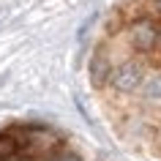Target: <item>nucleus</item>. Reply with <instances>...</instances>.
<instances>
[{
	"label": "nucleus",
	"mask_w": 161,
	"mask_h": 161,
	"mask_svg": "<svg viewBox=\"0 0 161 161\" xmlns=\"http://www.w3.org/2000/svg\"><path fill=\"white\" fill-rule=\"evenodd\" d=\"M142 66L139 63H134V60H128V63H123V66H118L115 71L109 74V82L115 90H120V93H131V90H136V87L142 85Z\"/></svg>",
	"instance_id": "1"
},
{
	"label": "nucleus",
	"mask_w": 161,
	"mask_h": 161,
	"mask_svg": "<svg viewBox=\"0 0 161 161\" xmlns=\"http://www.w3.org/2000/svg\"><path fill=\"white\" fill-rule=\"evenodd\" d=\"M128 38H131V47L139 52H150L161 38V30L153 25L150 19H136L131 30H128Z\"/></svg>",
	"instance_id": "2"
},
{
	"label": "nucleus",
	"mask_w": 161,
	"mask_h": 161,
	"mask_svg": "<svg viewBox=\"0 0 161 161\" xmlns=\"http://www.w3.org/2000/svg\"><path fill=\"white\" fill-rule=\"evenodd\" d=\"M109 74H112V68H109L107 55L104 52H96L93 60H90V82H93V87H101L109 79Z\"/></svg>",
	"instance_id": "3"
},
{
	"label": "nucleus",
	"mask_w": 161,
	"mask_h": 161,
	"mask_svg": "<svg viewBox=\"0 0 161 161\" xmlns=\"http://www.w3.org/2000/svg\"><path fill=\"white\" fill-rule=\"evenodd\" d=\"M19 153H22V142L17 131H0V161H14Z\"/></svg>",
	"instance_id": "4"
},
{
	"label": "nucleus",
	"mask_w": 161,
	"mask_h": 161,
	"mask_svg": "<svg viewBox=\"0 0 161 161\" xmlns=\"http://www.w3.org/2000/svg\"><path fill=\"white\" fill-rule=\"evenodd\" d=\"M145 98H150V101H161V74L150 76V79L145 82Z\"/></svg>",
	"instance_id": "5"
},
{
	"label": "nucleus",
	"mask_w": 161,
	"mask_h": 161,
	"mask_svg": "<svg viewBox=\"0 0 161 161\" xmlns=\"http://www.w3.org/2000/svg\"><path fill=\"white\" fill-rule=\"evenodd\" d=\"M55 161H82V158H79L76 153H63V156H58Z\"/></svg>",
	"instance_id": "6"
},
{
	"label": "nucleus",
	"mask_w": 161,
	"mask_h": 161,
	"mask_svg": "<svg viewBox=\"0 0 161 161\" xmlns=\"http://www.w3.org/2000/svg\"><path fill=\"white\" fill-rule=\"evenodd\" d=\"M156 8H158V11H161V0H156Z\"/></svg>",
	"instance_id": "7"
}]
</instances>
